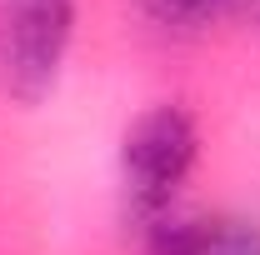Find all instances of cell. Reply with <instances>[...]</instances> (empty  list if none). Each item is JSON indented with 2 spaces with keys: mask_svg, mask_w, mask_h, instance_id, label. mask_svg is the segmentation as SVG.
Segmentation results:
<instances>
[{
  "mask_svg": "<svg viewBox=\"0 0 260 255\" xmlns=\"http://www.w3.org/2000/svg\"><path fill=\"white\" fill-rule=\"evenodd\" d=\"M195 150H200V130L180 105H155L125 130L120 145V180L125 200L140 220H155L170 210V200L180 190V180L190 175Z\"/></svg>",
  "mask_w": 260,
  "mask_h": 255,
  "instance_id": "1",
  "label": "cell"
},
{
  "mask_svg": "<svg viewBox=\"0 0 260 255\" xmlns=\"http://www.w3.org/2000/svg\"><path fill=\"white\" fill-rule=\"evenodd\" d=\"M150 255H260V225L220 215H155Z\"/></svg>",
  "mask_w": 260,
  "mask_h": 255,
  "instance_id": "3",
  "label": "cell"
},
{
  "mask_svg": "<svg viewBox=\"0 0 260 255\" xmlns=\"http://www.w3.org/2000/svg\"><path fill=\"white\" fill-rule=\"evenodd\" d=\"M75 35V0H0V85L15 100L45 95Z\"/></svg>",
  "mask_w": 260,
  "mask_h": 255,
  "instance_id": "2",
  "label": "cell"
},
{
  "mask_svg": "<svg viewBox=\"0 0 260 255\" xmlns=\"http://www.w3.org/2000/svg\"><path fill=\"white\" fill-rule=\"evenodd\" d=\"M160 25H180V30H195V25H210L220 20L235 0H140Z\"/></svg>",
  "mask_w": 260,
  "mask_h": 255,
  "instance_id": "4",
  "label": "cell"
}]
</instances>
